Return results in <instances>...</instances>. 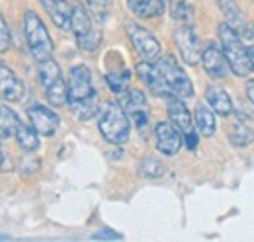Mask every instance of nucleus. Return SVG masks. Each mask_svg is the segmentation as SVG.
Instances as JSON below:
<instances>
[{"label":"nucleus","instance_id":"f257e3e1","mask_svg":"<svg viewBox=\"0 0 254 242\" xmlns=\"http://www.w3.org/2000/svg\"><path fill=\"white\" fill-rule=\"evenodd\" d=\"M139 78L155 92L164 98H190L193 96V86L188 74L178 66L172 57H160L157 62L143 60L135 66Z\"/></svg>","mask_w":254,"mask_h":242},{"label":"nucleus","instance_id":"6e6552de","mask_svg":"<svg viewBox=\"0 0 254 242\" xmlns=\"http://www.w3.org/2000/svg\"><path fill=\"white\" fill-rule=\"evenodd\" d=\"M174 39H176V45H178V51L182 55L184 62L188 64H197L201 60V49H199V37L197 33L193 31L191 26H180L176 33H174Z\"/></svg>","mask_w":254,"mask_h":242},{"label":"nucleus","instance_id":"cd10ccee","mask_svg":"<svg viewBox=\"0 0 254 242\" xmlns=\"http://www.w3.org/2000/svg\"><path fill=\"white\" fill-rule=\"evenodd\" d=\"M98 96H92V98H88V100H84V102H80V104H76V106H72L74 108V114H76V118L82 121L90 120L92 116L98 114Z\"/></svg>","mask_w":254,"mask_h":242},{"label":"nucleus","instance_id":"423d86ee","mask_svg":"<svg viewBox=\"0 0 254 242\" xmlns=\"http://www.w3.org/2000/svg\"><path fill=\"white\" fill-rule=\"evenodd\" d=\"M96 92L92 86V74L84 64L72 66L68 74V104L76 106L88 98H92Z\"/></svg>","mask_w":254,"mask_h":242},{"label":"nucleus","instance_id":"a878e982","mask_svg":"<svg viewBox=\"0 0 254 242\" xmlns=\"http://www.w3.org/2000/svg\"><path fill=\"white\" fill-rule=\"evenodd\" d=\"M172 16L176 22L190 26L193 20V6L188 0H172Z\"/></svg>","mask_w":254,"mask_h":242},{"label":"nucleus","instance_id":"4468645a","mask_svg":"<svg viewBox=\"0 0 254 242\" xmlns=\"http://www.w3.org/2000/svg\"><path fill=\"white\" fill-rule=\"evenodd\" d=\"M168 118H170V123L182 133V137L193 133V120H191L188 108L182 104V98H168Z\"/></svg>","mask_w":254,"mask_h":242},{"label":"nucleus","instance_id":"1a4fd4ad","mask_svg":"<svg viewBox=\"0 0 254 242\" xmlns=\"http://www.w3.org/2000/svg\"><path fill=\"white\" fill-rule=\"evenodd\" d=\"M28 118L32 121L33 129L43 137H53L55 131L59 129V123H61L59 116L53 110H49L41 104H33L28 108Z\"/></svg>","mask_w":254,"mask_h":242},{"label":"nucleus","instance_id":"dca6fc26","mask_svg":"<svg viewBox=\"0 0 254 242\" xmlns=\"http://www.w3.org/2000/svg\"><path fill=\"white\" fill-rule=\"evenodd\" d=\"M205 100H207V104L211 106V110H213L217 116L227 118V116L233 114V100H231V96L223 90V88H219V86L209 84L207 90H205Z\"/></svg>","mask_w":254,"mask_h":242},{"label":"nucleus","instance_id":"0eeeda50","mask_svg":"<svg viewBox=\"0 0 254 242\" xmlns=\"http://www.w3.org/2000/svg\"><path fill=\"white\" fill-rule=\"evenodd\" d=\"M127 35H129L133 47L137 49V53H139L143 59L149 60V62L159 59L160 43L151 31L145 30V28L139 26V24H127Z\"/></svg>","mask_w":254,"mask_h":242},{"label":"nucleus","instance_id":"6ab92c4d","mask_svg":"<svg viewBox=\"0 0 254 242\" xmlns=\"http://www.w3.org/2000/svg\"><path fill=\"white\" fill-rule=\"evenodd\" d=\"M227 137H229V141H231L235 147H249L254 141V131L249 125H245L243 120H239L229 125Z\"/></svg>","mask_w":254,"mask_h":242},{"label":"nucleus","instance_id":"2eb2a0df","mask_svg":"<svg viewBox=\"0 0 254 242\" xmlns=\"http://www.w3.org/2000/svg\"><path fill=\"white\" fill-rule=\"evenodd\" d=\"M41 6L47 10L51 16L53 24L61 30H70V16H72V6L66 0H39Z\"/></svg>","mask_w":254,"mask_h":242},{"label":"nucleus","instance_id":"c85d7f7f","mask_svg":"<svg viewBox=\"0 0 254 242\" xmlns=\"http://www.w3.org/2000/svg\"><path fill=\"white\" fill-rule=\"evenodd\" d=\"M10 41H12V37H10V28H8L4 16L0 14V53H6V51L10 49Z\"/></svg>","mask_w":254,"mask_h":242},{"label":"nucleus","instance_id":"412c9836","mask_svg":"<svg viewBox=\"0 0 254 242\" xmlns=\"http://www.w3.org/2000/svg\"><path fill=\"white\" fill-rule=\"evenodd\" d=\"M193 123L197 127V131L203 135V137H211L217 129V123H215V116L209 108L205 106H197L195 108V114H193Z\"/></svg>","mask_w":254,"mask_h":242},{"label":"nucleus","instance_id":"f8f14e48","mask_svg":"<svg viewBox=\"0 0 254 242\" xmlns=\"http://www.w3.org/2000/svg\"><path fill=\"white\" fill-rule=\"evenodd\" d=\"M201 64L205 68V72L211 78H223L229 72V62L225 59V53L215 45V43H207L205 49L201 51Z\"/></svg>","mask_w":254,"mask_h":242},{"label":"nucleus","instance_id":"473e14b6","mask_svg":"<svg viewBox=\"0 0 254 242\" xmlns=\"http://www.w3.org/2000/svg\"><path fill=\"white\" fill-rule=\"evenodd\" d=\"M249 57H251V68L254 70V45L249 47Z\"/></svg>","mask_w":254,"mask_h":242},{"label":"nucleus","instance_id":"5701e85b","mask_svg":"<svg viewBox=\"0 0 254 242\" xmlns=\"http://www.w3.org/2000/svg\"><path fill=\"white\" fill-rule=\"evenodd\" d=\"M45 96L49 100L51 106L61 108L64 104H68V84L63 80V76L55 82H51L49 86H45Z\"/></svg>","mask_w":254,"mask_h":242},{"label":"nucleus","instance_id":"a211bd4d","mask_svg":"<svg viewBox=\"0 0 254 242\" xmlns=\"http://www.w3.org/2000/svg\"><path fill=\"white\" fill-rule=\"evenodd\" d=\"M217 4H219L221 14L225 16V22H227L233 30H237V31L249 30V24H247V20H245V16H243V12L239 10V6H237L235 0H217Z\"/></svg>","mask_w":254,"mask_h":242},{"label":"nucleus","instance_id":"9d476101","mask_svg":"<svg viewBox=\"0 0 254 242\" xmlns=\"http://www.w3.org/2000/svg\"><path fill=\"white\" fill-rule=\"evenodd\" d=\"M155 135H157V149L166 156H174L176 152L182 149L184 137L180 135V131L172 125L162 121L155 127Z\"/></svg>","mask_w":254,"mask_h":242},{"label":"nucleus","instance_id":"b1692460","mask_svg":"<svg viewBox=\"0 0 254 242\" xmlns=\"http://www.w3.org/2000/svg\"><path fill=\"white\" fill-rule=\"evenodd\" d=\"M129 78H131V72L127 68H116V70L106 72V82H108L110 90L116 92V94H124L127 90Z\"/></svg>","mask_w":254,"mask_h":242},{"label":"nucleus","instance_id":"bb28decb","mask_svg":"<svg viewBox=\"0 0 254 242\" xmlns=\"http://www.w3.org/2000/svg\"><path fill=\"white\" fill-rule=\"evenodd\" d=\"M139 174L143 178H159L164 174V166L159 158L155 156H145L141 162H139Z\"/></svg>","mask_w":254,"mask_h":242},{"label":"nucleus","instance_id":"ddd939ff","mask_svg":"<svg viewBox=\"0 0 254 242\" xmlns=\"http://www.w3.org/2000/svg\"><path fill=\"white\" fill-rule=\"evenodd\" d=\"M124 110L129 114V118L135 121L137 129H145L149 123V110H147V100L145 94L139 90H129L124 98Z\"/></svg>","mask_w":254,"mask_h":242},{"label":"nucleus","instance_id":"20e7f679","mask_svg":"<svg viewBox=\"0 0 254 242\" xmlns=\"http://www.w3.org/2000/svg\"><path fill=\"white\" fill-rule=\"evenodd\" d=\"M24 35H26L28 49H30L32 57L37 62L53 59L51 35H49V31L45 28L43 20L33 10H26V14H24Z\"/></svg>","mask_w":254,"mask_h":242},{"label":"nucleus","instance_id":"f3484780","mask_svg":"<svg viewBox=\"0 0 254 242\" xmlns=\"http://www.w3.org/2000/svg\"><path fill=\"white\" fill-rule=\"evenodd\" d=\"M127 6L139 18H157L164 14L166 0H127Z\"/></svg>","mask_w":254,"mask_h":242},{"label":"nucleus","instance_id":"393cba45","mask_svg":"<svg viewBox=\"0 0 254 242\" xmlns=\"http://www.w3.org/2000/svg\"><path fill=\"white\" fill-rule=\"evenodd\" d=\"M61 76H63L61 66H59L53 59H47V60H43V62H39V80H41L43 88L49 86L51 82L59 80Z\"/></svg>","mask_w":254,"mask_h":242},{"label":"nucleus","instance_id":"4be33fe9","mask_svg":"<svg viewBox=\"0 0 254 242\" xmlns=\"http://www.w3.org/2000/svg\"><path fill=\"white\" fill-rule=\"evenodd\" d=\"M16 143L22 151L26 152H35L39 149V133L33 129V127H28V125H20L18 131H16Z\"/></svg>","mask_w":254,"mask_h":242},{"label":"nucleus","instance_id":"7ed1b4c3","mask_svg":"<svg viewBox=\"0 0 254 242\" xmlns=\"http://www.w3.org/2000/svg\"><path fill=\"white\" fill-rule=\"evenodd\" d=\"M219 39H221L223 53L229 62L231 70L237 76H247L251 68V57H249V47H245L243 37L237 30H233L227 22L219 26Z\"/></svg>","mask_w":254,"mask_h":242},{"label":"nucleus","instance_id":"9b49d317","mask_svg":"<svg viewBox=\"0 0 254 242\" xmlns=\"http://www.w3.org/2000/svg\"><path fill=\"white\" fill-rule=\"evenodd\" d=\"M26 96V86L24 82L16 76V72L0 62V98L6 102H20Z\"/></svg>","mask_w":254,"mask_h":242},{"label":"nucleus","instance_id":"2f4dec72","mask_svg":"<svg viewBox=\"0 0 254 242\" xmlns=\"http://www.w3.org/2000/svg\"><path fill=\"white\" fill-rule=\"evenodd\" d=\"M247 98H249V102L254 106V80L247 82Z\"/></svg>","mask_w":254,"mask_h":242},{"label":"nucleus","instance_id":"f03ea898","mask_svg":"<svg viewBox=\"0 0 254 242\" xmlns=\"http://www.w3.org/2000/svg\"><path fill=\"white\" fill-rule=\"evenodd\" d=\"M98 129L108 143L112 145L126 143L129 139L131 127H129V120H127L124 106L118 102H106L98 118Z\"/></svg>","mask_w":254,"mask_h":242},{"label":"nucleus","instance_id":"f704fd0d","mask_svg":"<svg viewBox=\"0 0 254 242\" xmlns=\"http://www.w3.org/2000/svg\"><path fill=\"white\" fill-rule=\"evenodd\" d=\"M2 162H4V156H2V151H0V166H2Z\"/></svg>","mask_w":254,"mask_h":242},{"label":"nucleus","instance_id":"aec40b11","mask_svg":"<svg viewBox=\"0 0 254 242\" xmlns=\"http://www.w3.org/2000/svg\"><path fill=\"white\" fill-rule=\"evenodd\" d=\"M22 123L18 120V114L10 110L8 106H0V141H6L10 137H16V131Z\"/></svg>","mask_w":254,"mask_h":242},{"label":"nucleus","instance_id":"7c9ffc66","mask_svg":"<svg viewBox=\"0 0 254 242\" xmlns=\"http://www.w3.org/2000/svg\"><path fill=\"white\" fill-rule=\"evenodd\" d=\"M108 4H110V0H86V6H88V10H92L94 14H104L106 10H108Z\"/></svg>","mask_w":254,"mask_h":242},{"label":"nucleus","instance_id":"72a5a7b5","mask_svg":"<svg viewBox=\"0 0 254 242\" xmlns=\"http://www.w3.org/2000/svg\"><path fill=\"white\" fill-rule=\"evenodd\" d=\"M0 241H10V237L8 235H0Z\"/></svg>","mask_w":254,"mask_h":242},{"label":"nucleus","instance_id":"c756f323","mask_svg":"<svg viewBox=\"0 0 254 242\" xmlns=\"http://www.w3.org/2000/svg\"><path fill=\"white\" fill-rule=\"evenodd\" d=\"M92 239H94V241H122L124 237H122L120 233L112 231V229H102V231L96 233Z\"/></svg>","mask_w":254,"mask_h":242},{"label":"nucleus","instance_id":"39448f33","mask_svg":"<svg viewBox=\"0 0 254 242\" xmlns=\"http://www.w3.org/2000/svg\"><path fill=\"white\" fill-rule=\"evenodd\" d=\"M70 30L76 35L78 47L86 53L96 51L102 41V31L96 30L86 8L82 4H72V16H70Z\"/></svg>","mask_w":254,"mask_h":242}]
</instances>
